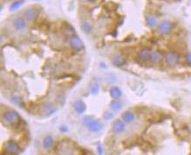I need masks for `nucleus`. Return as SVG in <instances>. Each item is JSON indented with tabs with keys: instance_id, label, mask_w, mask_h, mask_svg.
I'll list each match as a JSON object with an SVG mask.
<instances>
[{
	"instance_id": "4be33fe9",
	"label": "nucleus",
	"mask_w": 191,
	"mask_h": 155,
	"mask_svg": "<svg viewBox=\"0 0 191 155\" xmlns=\"http://www.w3.org/2000/svg\"><path fill=\"white\" fill-rule=\"evenodd\" d=\"M99 90H100V86H99V84H97V83H95V84H93L92 85V86H91V93H93V94H97L98 93H99Z\"/></svg>"
},
{
	"instance_id": "393cba45",
	"label": "nucleus",
	"mask_w": 191,
	"mask_h": 155,
	"mask_svg": "<svg viewBox=\"0 0 191 155\" xmlns=\"http://www.w3.org/2000/svg\"><path fill=\"white\" fill-rule=\"evenodd\" d=\"M97 150H98V152H99V154H100V155H102V154H103V148H102V146H101L100 145H98Z\"/></svg>"
},
{
	"instance_id": "aec40b11",
	"label": "nucleus",
	"mask_w": 191,
	"mask_h": 155,
	"mask_svg": "<svg viewBox=\"0 0 191 155\" xmlns=\"http://www.w3.org/2000/svg\"><path fill=\"white\" fill-rule=\"evenodd\" d=\"M23 4H24V1H23V0H19V1H15V2H13V3L11 5V6H10V10H11L12 12L16 11V10H18V9H19Z\"/></svg>"
},
{
	"instance_id": "f03ea898",
	"label": "nucleus",
	"mask_w": 191,
	"mask_h": 155,
	"mask_svg": "<svg viewBox=\"0 0 191 155\" xmlns=\"http://www.w3.org/2000/svg\"><path fill=\"white\" fill-rule=\"evenodd\" d=\"M2 119L5 123L10 124V125H13L20 119V116L16 111L9 110V111H6L4 112Z\"/></svg>"
},
{
	"instance_id": "5701e85b",
	"label": "nucleus",
	"mask_w": 191,
	"mask_h": 155,
	"mask_svg": "<svg viewBox=\"0 0 191 155\" xmlns=\"http://www.w3.org/2000/svg\"><path fill=\"white\" fill-rule=\"evenodd\" d=\"M103 117H104L105 119H106V120H110V119H112L113 118V113L111 112H106L104 113Z\"/></svg>"
},
{
	"instance_id": "4468645a",
	"label": "nucleus",
	"mask_w": 191,
	"mask_h": 155,
	"mask_svg": "<svg viewBox=\"0 0 191 155\" xmlns=\"http://www.w3.org/2000/svg\"><path fill=\"white\" fill-rule=\"evenodd\" d=\"M73 107H74V110L77 113H80V114L85 112V111L87 110L86 104H85L82 100H76V101L74 103Z\"/></svg>"
},
{
	"instance_id": "f8f14e48",
	"label": "nucleus",
	"mask_w": 191,
	"mask_h": 155,
	"mask_svg": "<svg viewBox=\"0 0 191 155\" xmlns=\"http://www.w3.org/2000/svg\"><path fill=\"white\" fill-rule=\"evenodd\" d=\"M162 59V53L158 51V50H155L151 51L150 54V58H149V61L152 64H158L161 61Z\"/></svg>"
},
{
	"instance_id": "7ed1b4c3",
	"label": "nucleus",
	"mask_w": 191,
	"mask_h": 155,
	"mask_svg": "<svg viewBox=\"0 0 191 155\" xmlns=\"http://www.w3.org/2000/svg\"><path fill=\"white\" fill-rule=\"evenodd\" d=\"M4 149H5V152L7 154L13 155V154H16L19 152V145L17 141L11 139V140H8V141L5 142V145H4Z\"/></svg>"
},
{
	"instance_id": "39448f33",
	"label": "nucleus",
	"mask_w": 191,
	"mask_h": 155,
	"mask_svg": "<svg viewBox=\"0 0 191 155\" xmlns=\"http://www.w3.org/2000/svg\"><path fill=\"white\" fill-rule=\"evenodd\" d=\"M180 60V55L178 52L175 51H171L168 52L165 56V61L168 65H175Z\"/></svg>"
},
{
	"instance_id": "bb28decb",
	"label": "nucleus",
	"mask_w": 191,
	"mask_h": 155,
	"mask_svg": "<svg viewBox=\"0 0 191 155\" xmlns=\"http://www.w3.org/2000/svg\"><path fill=\"white\" fill-rule=\"evenodd\" d=\"M59 129H60V131H61V132H67V130H68V129H67V127L66 126H60V128H59Z\"/></svg>"
},
{
	"instance_id": "6e6552de",
	"label": "nucleus",
	"mask_w": 191,
	"mask_h": 155,
	"mask_svg": "<svg viewBox=\"0 0 191 155\" xmlns=\"http://www.w3.org/2000/svg\"><path fill=\"white\" fill-rule=\"evenodd\" d=\"M112 130L114 133H121L126 130V125L125 122L122 119H116L114 120V122L113 123V126H112Z\"/></svg>"
},
{
	"instance_id": "f3484780",
	"label": "nucleus",
	"mask_w": 191,
	"mask_h": 155,
	"mask_svg": "<svg viewBox=\"0 0 191 155\" xmlns=\"http://www.w3.org/2000/svg\"><path fill=\"white\" fill-rule=\"evenodd\" d=\"M53 145V139L51 136H46L43 140V147L46 150L50 149Z\"/></svg>"
},
{
	"instance_id": "20e7f679",
	"label": "nucleus",
	"mask_w": 191,
	"mask_h": 155,
	"mask_svg": "<svg viewBox=\"0 0 191 155\" xmlns=\"http://www.w3.org/2000/svg\"><path fill=\"white\" fill-rule=\"evenodd\" d=\"M69 43H70V45L73 48V50H74L75 51H80L83 50L85 47L82 40L76 35H74L70 38Z\"/></svg>"
},
{
	"instance_id": "9b49d317",
	"label": "nucleus",
	"mask_w": 191,
	"mask_h": 155,
	"mask_svg": "<svg viewBox=\"0 0 191 155\" xmlns=\"http://www.w3.org/2000/svg\"><path fill=\"white\" fill-rule=\"evenodd\" d=\"M24 15H25V19L28 22H32V21H33L36 19V17L38 15V11L35 8L31 7V8H28V9H26L25 11Z\"/></svg>"
},
{
	"instance_id": "6ab92c4d",
	"label": "nucleus",
	"mask_w": 191,
	"mask_h": 155,
	"mask_svg": "<svg viewBox=\"0 0 191 155\" xmlns=\"http://www.w3.org/2000/svg\"><path fill=\"white\" fill-rule=\"evenodd\" d=\"M147 25L149 27H154L157 25V19L154 16H148L147 17Z\"/></svg>"
},
{
	"instance_id": "1a4fd4ad",
	"label": "nucleus",
	"mask_w": 191,
	"mask_h": 155,
	"mask_svg": "<svg viewBox=\"0 0 191 155\" xmlns=\"http://www.w3.org/2000/svg\"><path fill=\"white\" fill-rule=\"evenodd\" d=\"M56 110H57L56 106L53 105L52 103H50V102H47V103L44 104L43 106H42V112L46 116L52 115L56 112Z\"/></svg>"
},
{
	"instance_id": "dca6fc26",
	"label": "nucleus",
	"mask_w": 191,
	"mask_h": 155,
	"mask_svg": "<svg viewBox=\"0 0 191 155\" xmlns=\"http://www.w3.org/2000/svg\"><path fill=\"white\" fill-rule=\"evenodd\" d=\"M113 63L114 64V65H116V66H121V65H123L124 64V63H125V60H124V58L120 55V54H116V55H114L113 57Z\"/></svg>"
},
{
	"instance_id": "0eeeda50",
	"label": "nucleus",
	"mask_w": 191,
	"mask_h": 155,
	"mask_svg": "<svg viewBox=\"0 0 191 155\" xmlns=\"http://www.w3.org/2000/svg\"><path fill=\"white\" fill-rule=\"evenodd\" d=\"M151 50L148 47H144L142 50L139 51L138 54H137V58L140 62L142 63H145L147 61H149V58H150V54H151Z\"/></svg>"
},
{
	"instance_id": "2eb2a0df",
	"label": "nucleus",
	"mask_w": 191,
	"mask_h": 155,
	"mask_svg": "<svg viewBox=\"0 0 191 155\" xmlns=\"http://www.w3.org/2000/svg\"><path fill=\"white\" fill-rule=\"evenodd\" d=\"M110 94H111V96H112V98L113 99H120L121 97H122V92H121V90L119 88V87H117V86H113V87H112L111 88V90H110Z\"/></svg>"
},
{
	"instance_id": "423d86ee",
	"label": "nucleus",
	"mask_w": 191,
	"mask_h": 155,
	"mask_svg": "<svg viewBox=\"0 0 191 155\" xmlns=\"http://www.w3.org/2000/svg\"><path fill=\"white\" fill-rule=\"evenodd\" d=\"M173 29V25L170 21H168V20H164L162 21L159 25H158V32L161 33V34H168Z\"/></svg>"
},
{
	"instance_id": "a878e982",
	"label": "nucleus",
	"mask_w": 191,
	"mask_h": 155,
	"mask_svg": "<svg viewBox=\"0 0 191 155\" xmlns=\"http://www.w3.org/2000/svg\"><path fill=\"white\" fill-rule=\"evenodd\" d=\"M12 101L14 103V104H19V99H18L17 97H13L12 99Z\"/></svg>"
},
{
	"instance_id": "a211bd4d",
	"label": "nucleus",
	"mask_w": 191,
	"mask_h": 155,
	"mask_svg": "<svg viewBox=\"0 0 191 155\" xmlns=\"http://www.w3.org/2000/svg\"><path fill=\"white\" fill-rule=\"evenodd\" d=\"M80 27H81L82 31H83L85 33H90L91 31H92V26H91V25L89 24V22H87V21H86V20H84V21L81 22Z\"/></svg>"
},
{
	"instance_id": "9d476101",
	"label": "nucleus",
	"mask_w": 191,
	"mask_h": 155,
	"mask_svg": "<svg viewBox=\"0 0 191 155\" xmlns=\"http://www.w3.org/2000/svg\"><path fill=\"white\" fill-rule=\"evenodd\" d=\"M135 119H136L135 114L131 111H126L121 114V119L126 124L133 123L135 120Z\"/></svg>"
},
{
	"instance_id": "f257e3e1",
	"label": "nucleus",
	"mask_w": 191,
	"mask_h": 155,
	"mask_svg": "<svg viewBox=\"0 0 191 155\" xmlns=\"http://www.w3.org/2000/svg\"><path fill=\"white\" fill-rule=\"evenodd\" d=\"M82 124L85 126H87V128L90 132H94V133L100 132L103 128L102 124L99 120H97L92 117H89V116H86L82 119Z\"/></svg>"
},
{
	"instance_id": "b1692460",
	"label": "nucleus",
	"mask_w": 191,
	"mask_h": 155,
	"mask_svg": "<svg viewBox=\"0 0 191 155\" xmlns=\"http://www.w3.org/2000/svg\"><path fill=\"white\" fill-rule=\"evenodd\" d=\"M185 58H186V62H187V64H188V65L191 66V52L188 53V54L186 55Z\"/></svg>"
},
{
	"instance_id": "412c9836",
	"label": "nucleus",
	"mask_w": 191,
	"mask_h": 155,
	"mask_svg": "<svg viewBox=\"0 0 191 155\" xmlns=\"http://www.w3.org/2000/svg\"><path fill=\"white\" fill-rule=\"evenodd\" d=\"M111 108L113 110V111H120L121 108H122V104L117 100H113L111 102Z\"/></svg>"
},
{
	"instance_id": "ddd939ff",
	"label": "nucleus",
	"mask_w": 191,
	"mask_h": 155,
	"mask_svg": "<svg viewBox=\"0 0 191 155\" xmlns=\"http://www.w3.org/2000/svg\"><path fill=\"white\" fill-rule=\"evenodd\" d=\"M13 25L16 30L18 31H23L26 27V22L22 17H18L13 21Z\"/></svg>"
}]
</instances>
